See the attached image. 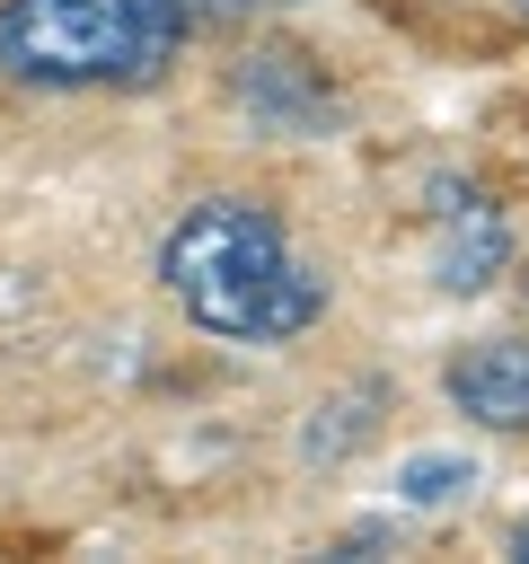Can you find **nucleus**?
Returning <instances> with one entry per match:
<instances>
[{"label": "nucleus", "mask_w": 529, "mask_h": 564, "mask_svg": "<svg viewBox=\"0 0 529 564\" xmlns=\"http://www.w3.org/2000/svg\"><path fill=\"white\" fill-rule=\"evenodd\" d=\"M159 291L220 344H291L326 317V273L282 238L264 203H194L159 238Z\"/></svg>", "instance_id": "nucleus-1"}, {"label": "nucleus", "mask_w": 529, "mask_h": 564, "mask_svg": "<svg viewBox=\"0 0 529 564\" xmlns=\"http://www.w3.org/2000/svg\"><path fill=\"white\" fill-rule=\"evenodd\" d=\"M176 53V0H0V70L18 88H150Z\"/></svg>", "instance_id": "nucleus-2"}, {"label": "nucleus", "mask_w": 529, "mask_h": 564, "mask_svg": "<svg viewBox=\"0 0 529 564\" xmlns=\"http://www.w3.org/2000/svg\"><path fill=\"white\" fill-rule=\"evenodd\" d=\"M511 264V220L476 176H432V282L441 291H485Z\"/></svg>", "instance_id": "nucleus-3"}, {"label": "nucleus", "mask_w": 529, "mask_h": 564, "mask_svg": "<svg viewBox=\"0 0 529 564\" xmlns=\"http://www.w3.org/2000/svg\"><path fill=\"white\" fill-rule=\"evenodd\" d=\"M441 397L485 432H529V335H485V344L450 352Z\"/></svg>", "instance_id": "nucleus-4"}, {"label": "nucleus", "mask_w": 529, "mask_h": 564, "mask_svg": "<svg viewBox=\"0 0 529 564\" xmlns=\"http://www.w3.org/2000/svg\"><path fill=\"white\" fill-rule=\"evenodd\" d=\"M238 106H247L264 132H326V123H335V88H326L317 62L291 53V44H264V53L238 62Z\"/></svg>", "instance_id": "nucleus-5"}, {"label": "nucleus", "mask_w": 529, "mask_h": 564, "mask_svg": "<svg viewBox=\"0 0 529 564\" xmlns=\"http://www.w3.org/2000/svg\"><path fill=\"white\" fill-rule=\"evenodd\" d=\"M476 485V458L467 449H414L406 467H397V494L414 502V511H432V502H458Z\"/></svg>", "instance_id": "nucleus-6"}, {"label": "nucleus", "mask_w": 529, "mask_h": 564, "mask_svg": "<svg viewBox=\"0 0 529 564\" xmlns=\"http://www.w3.org/2000/svg\"><path fill=\"white\" fill-rule=\"evenodd\" d=\"M379 397H388V388H353L344 405H326L335 423H309V441H300V449H309V458H344V449L370 432V405H379Z\"/></svg>", "instance_id": "nucleus-7"}, {"label": "nucleus", "mask_w": 529, "mask_h": 564, "mask_svg": "<svg viewBox=\"0 0 529 564\" xmlns=\"http://www.w3.org/2000/svg\"><path fill=\"white\" fill-rule=\"evenodd\" d=\"M176 9H185V18H194V9H203V18H247V9H282V0H176Z\"/></svg>", "instance_id": "nucleus-8"}, {"label": "nucleus", "mask_w": 529, "mask_h": 564, "mask_svg": "<svg viewBox=\"0 0 529 564\" xmlns=\"http://www.w3.org/2000/svg\"><path fill=\"white\" fill-rule=\"evenodd\" d=\"M511 555H520V564H529V520H520V529H511Z\"/></svg>", "instance_id": "nucleus-9"}, {"label": "nucleus", "mask_w": 529, "mask_h": 564, "mask_svg": "<svg viewBox=\"0 0 529 564\" xmlns=\"http://www.w3.org/2000/svg\"><path fill=\"white\" fill-rule=\"evenodd\" d=\"M520 291H529V273H520Z\"/></svg>", "instance_id": "nucleus-10"}, {"label": "nucleus", "mask_w": 529, "mask_h": 564, "mask_svg": "<svg viewBox=\"0 0 529 564\" xmlns=\"http://www.w3.org/2000/svg\"><path fill=\"white\" fill-rule=\"evenodd\" d=\"M520 9H529V0H520Z\"/></svg>", "instance_id": "nucleus-11"}]
</instances>
